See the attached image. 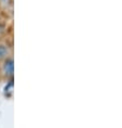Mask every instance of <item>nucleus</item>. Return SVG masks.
I'll return each instance as SVG.
<instances>
[{"mask_svg":"<svg viewBox=\"0 0 122 128\" xmlns=\"http://www.w3.org/2000/svg\"><path fill=\"white\" fill-rule=\"evenodd\" d=\"M0 75L6 79H11L14 76V60L13 56H9L0 62Z\"/></svg>","mask_w":122,"mask_h":128,"instance_id":"nucleus-1","label":"nucleus"},{"mask_svg":"<svg viewBox=\"0 0 122 128\" xmlns=\"http://www.w3.org/2000/svg\"><path fill=\"white\" fill-rule=\"evenodd\" d=\"M12 56V51H11V47L9 46L7 42L4 41H0V62L2 60L7 59V58Z\"/></svg>","mask_w":122,"mask_h":128,"instance_id":"nucleus-3","label":"nucleus"},{"mask_svg":"<svg viewBox=\"0 0 122 128\" xmlns=\"http://www.w3.org/2000/svg\"><path fill=\"white\" fill-rule=\"evenodd\" d=\"M13 90H14V82L13 78L6 79L5 84L1 88V94L6 99H11L13 97Z\"/></svg>","mask_w":122,"mask_h":128,"instance_id":"nucleus-2","label":"nucleus"}]
</instances>
